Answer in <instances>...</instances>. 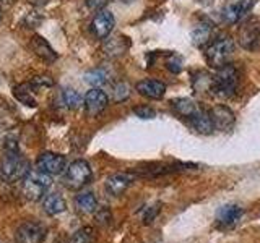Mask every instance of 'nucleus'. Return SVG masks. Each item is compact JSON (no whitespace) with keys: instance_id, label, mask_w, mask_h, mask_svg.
<instances>
[{"instance_id":"nucleus-22","label":"nucleus","mask_w":260,"mask_h":243,"mask_svg":"<svg viewBox=\"0 0 260 243\" xmlns=\"http://www.w3.org/2000/svg\"><path fill=\"white\" fill-rule=\"evenodd\" d=\"M31 83H23L13 88V96L18 99L21 104L28 105V107H36V97H35V91H32Z\"/></svg>"},{"instance_id":"nucleus-10","label":"nucleus","mask_w":260,"mask_h":243,"mask_svg":"<svg viewBox=\"0 0 260 243\" xmlns=\"http://www.w3.org/2000/svg\"><path fill=\"white\" fill-rule=\"evenodd\" d=\"M85 110L89 117H96L108 107L109 99H108V94L104 91H101L100 88H93L85 94Z\"/></svg>"},{"instance_id":"nucleus-35","label":"nucleus","mask_w":260,"mask_h":243,"mask_svg":"<svg viewBox=\"0 0 260 243\" xmlns=\"http://www.w3.org/2000/svg\"><path fill=\"white\" fill-rule=\"evenodd\" d=\"M0 2H7V4H12L13 0H0Z\"/></svg>"},{"instance_id":"nucleus-37","label":"nucleus","mask_w":260,"mask_h":243,"mask_svg":"<svg viewBox=\"0 0 260 243\" xmlns=\"http://www.w3.org/2000/svg\"><path fill=\"white\" fill-rule=\"evenodd\" d=\"M0 16H2V10H0Z\"/></svg>"},{"instance_id":"nucleus-13","label":"nucleus","mask_w":260,"mask_h":243,"mask_svg":"<svg viewBox=\"0 0 260 243\" xmlns=\"http://www.w3.org/2000/svg\"><path fill=\"white\" fill-rule=\"evenodd\" d=\"M239 43L246 51H257L260 47V26L255 21L246 23L239 29Z\"/></svg>"},{"instance_id":"nucleus-12","label":"nucleus","mask_w":260,"mask_h":243,"mask_svg":"<svg viewBox=\"0 0 260 243\" xmlns=\"http://www.w3.org/2000/svg\"><path fill=\"white\" fill-rule=\"evenodd\" d=\"M213 34H215V28L213 23L208 20H200L193 24V28L190 31V37L193 46L197 47H207L211 40H213Z\"/></svg>"},{"instance_id":"nucleus-17","label":"nucleus","mask_w":260,"mask_h":243,"mask_svg":"<svg viewBox=\"0 0 260 243\" xmlns=\"http://www.w3.org/2000/svg\"><path fill=\"white\" fill-rule=\"evenodd\" d=\"M134 182V177L130 174H114L106 180V191L112 196H120Z\"/></svg>"},{"instance_id":"nucleus-24","label":"nucleus","mask_w":260,"mask_h":243,"mask_svg":"<svg viewBox=\"0 0 260 243\" xmlns=\"http://www.w3.org/2000/svg\"><path fill=\"white\" fill-rule=\"evenodd\" d=\"M75 208H77L78 213H81V214H91V213H94L96 208H98L96 196H94L93 193H89V191L78 194V196L75 198Z\"/></svg>"},{"instance_id":"nucleus-11","label":"nucleus","mask_w":260,"mask_h":243,"mask_svg":"<svg viewBox=\"0 0 260 243\" xmlns=\"http://www.w3.org/2000/svg\"><path fill=\"white\" fill-rule=\"evenodd\" d=\"M210 113V118L213 122V128L215 130H219V132H230V130L234 127V122H236V117H234V112L226 107V105H215L213 109L208 110Z\"/></svg>"},{"instance_id":"nucleus-15","label":"nucleus","mask_w":260,"mask_h":243,"mask_svg":"<svg viewBox=\"0 0 260 243\" xmlns=\"http://www.w3.org/2000/svg\"><path fill=\"white\" fill-rule=\"evenodd\" d=\"M135 89L143 97H148V99H161V97L166 94L165 83H161L158 79H150V78L138 81Z\"/></svg>"},{"instance_id":"nucleus-18","label":"nucleus","mask_w":260,"mask_h":243,"mask_svg":"<svg viewBox=\"0 0 260 243\" xmlns=\"http://www.w3.org/2000/svg\"><path fill=\"white\" fill-rule=\"evenodd\" d=\"M242 216V208L238 205H226L221 206L216 213V221L223 225H234Z\"/></svg>"},{"instance_id":"nucleus-2","label":"nucleus","mask_w":260,"mask_h":243,"mask_svg":"<svg viewBox=\"0 0 260 243\" xmlns=\"http://www.w3.org/2000/svg\"><path fill=\"white\" fill-rule=\"evenodd\" d=\"M234 52V40L230 36L216 37L215 40L205 47V59L210 67L221 68L226 63H230V59Z\"/></svg>"},{"instance_id":"nucleus-14","label":"nucleus","mask_w":260,"mask_h":243,"mask_svg":"<svg viewBox=\"0 0 260 243\" xmlns=\"http://www.w3.org/2000/svg\"><path fill=\"white\" fill-rule=\"evenodd\" d=\"M29 49L32 52H35L36 57H39L41 60H44L47 63H52L57 60V52L51 47V44L47 43V40L43 37V36H32L31 40H29Z\"/></svg>"},{"instance_id":"nucleus-29","label":"nucleus","mask_w":260,"mask_h":243,"mask_svg":"<svg viewBox=\"0 0 260 243\" xmlns=\"http://www.w3.org/2000/svg\"><path fill=\"white\" fill-rule=\"evenodd\" d=\"M166 67H168L169 71L179 73L182 70V59L179 55H176V54H171L168 57V60H166Z\"/></svg>"},{"instance_id":"nucleus-31","label":"nucleus","mask_w":260,"mask_h":243,"mask_svg":"<svg viewBox=\"0 0 260 243\" xmlns=\"http://www.w3.org/2000/svg\"><path fill=\"white\" fill-rule=\"evenodd\" d=\"M134 113L137 117H140V118H153L154 115H156V112H154V109L148 107V105H140V107H135L134 109Z\"/></svg>"},{"instance_id":"nucleus-7","label":"nucleus","mask_w":260,"mask_h":243,"mask_svg":"<svg viewBox=\"0 0 260 243\" xmlns=\"http://www.w3.org/2000/svg\"><path fill=\"white\" fill-rule=\"evenodd\" d=\"M46 237V229L43 224L28 221L21 224L15 232L16 243H41Z\"/></svg>"},{"instance_id":"nucleus-21","label":"nucleus","mask_w":260,"mask_h":243,"mask_svg":"<svg viewBox=\"0 0 260 243\" xmlns=\"http://www.w3.org/2000/svg\"><path fill=\"white\" fill-rule=\"evenodd\" d=\"M173 107L179 115L185 118H190L193 113H197V110L200 109L199 104L193 99H190V97H179V99H174Z\"/></svg>"},{"instance_id":"nucleus-30","label":"nucleus","mask_w":260,"mask_h":243,"mask_svg":"<svg viewBox=\"0 0 260 243\" xmlns=\"http://www.w3.org/2000/svg\"><path fill=\"white\" fill-rule=\"evenodd\" d=\"M54 85V79L47 75H43V76H35L31 79V86L35 89H39V88H51Z\"/></svg>"},{"instance_id":"nucleus-1","label":"nucleus","mask_w":260,"mask_h":243,"mask_svg":"<svg viewBox=\"0 0 260 243\" xmlns=\"http://www.w3.org/2000/svg\"><path fill=\"white\" fill-rule=\"evenodd\" d=\"M29 162L23 159L18 151H7V156L0 162V178L8 183L23 180L29 174Z\"/></svg>"},{"instance_id":"nucleus-6","label":"nucleus","mask_w":260,"mask_h":243,"mask_svg":"<svg viewBox=\"0 0 260 243\" xmlns=\"http://www.w3.org/2000/svg\"><path fill=\"white\" fill-rule=\"evenodd\" d=\"M255 5V0H224L221 7V18L228 24L239 23Z\"/></svg>"},{"instance_id":"nucleus-32","label":"nucleus","mask_w":260,"mask_h":243,"mask_svg":"<svg viewBox=\"0 0 260 243\" xmlns=\"http://www.w3.org/2000/svg\"><path fill=\"white\" fill-rule=\"evenodd\" d=\"M41 21H43V16L38 15L36 12H31V13H28L26 16H24V20H23V23L26 24L28 28H36Z\"/></svg>"},{"instance_id":"nucleus-33","label":"nucleus","mask_w":260,"mask_h":243,"mask_svg":"<svg viewBox=\"0 0 260 243\" xmlns=\"http://www.w3.org/2000/svg\"><path fill=\"white\" fill-rule=\"evenodd\" d=\"M109 0H86V5L89 10H103L108 5Z\"/></svg>"},{"instance_id":"nucleus-23","label":"nucleus","mask_w":260,"mask_h":243,"mask_svg":"<svg viewBox=\"0 0 260 243\" xmlns=\"http://www.w3.org/2000/svg\"><path fill=\"white\" fill-rule=\"evenodd\" d=\"M215 76L208 75L207 71H197L192 78V86L197 93H213Z\"/></svg>"},{"instance_id":"nucleus-9","label":"nucleus","mask_w":260,"mask_h":243,"mask_svg":"<svg viewBox=\"0 0 260 243\" xmlns=\"http://www.w3.org/2000/svg\"><path fill=\"white\" fill-rule=\"evenodd\" d=\"M114 24H116V20H114V15L103 8V10H98V13L94 15V18L91 21V32L96 39H106L109 37V34L114 29Z\"/></svg>"},{"instance_id":"nucleus-25","label":"nucleus","mask_w":260,"mask_h":243,"mask_svg":"<svg viewBox=\"0 0 260 243\" xmlns=\"http://www.w3.org/2000/svg\"><path fill=\"white\" fill-rule=\"evenodd\" d=\"M85 81L93 88H100L108 83V73L101 68H94L85 73Z\"/></svg>"},{"instance_id":"nucleus-36","label":"nucleus","mask_w":260,"mask_h":243,"mask_svg":"<svg viewBox=\"0 0 260 243\" xmlns=\"http://www.w3.org/2000/svg\"><path fill=\"white\" fill-rule=\"evenodd\" d=\"M122 2H125V4H128V2H132V0H122Z\"/></svg>"},{"instance_id":"nucleus-26","label":"nucleus","mask_w":260,"mask_h":243,"mask_svg":"<svg viewBox=\"0 0 260 243\" xmlns=\"http://www.w3.org/2000/svg\"><path fill=\"white\" fill-rule=\"evenodd\" d=\"M62 101L65 104V107L69 109H78L81 105V96L78 94V91H75V89H63L62 93Z\"/></svg>"},{"instance_id":"nucleus-5","label":"nucleus","mask_w":260,"mask_h":243,"mask_svg":"<svg viewBox=\"0 0 260 243\" xmlns=\"http://www.w3.org/2000/svg\"><path fill=\"white\" fill-rule=\"evenodd\" d=\"M91 177H93V170L89 167V164L83 159H78V160H73L72 164H69V167L65 169L63 183L70 190H80L89 183Z\"/></svg>"},{"instance_id":"nucleus-28","label":"nucleus","mask_w":260,"mask_h":243,"mask_svg":"<svg viewBox=\"0 0 260 243\" xmlns=\"http://www.w3.org/2000/svg\"><path fill=\"white\" fill-rule=\"evenodd\" d=\"M112 94H114V101H117V102L125 101L130 96V86L127 83H124V81H120V83H117L116 86H114Z\"/></svg>"},{"instance_id":"nucleus-27","label":"nucleus","mask_w":260,"mask_h":243,"mask_svg":"<svg viewBox=\"0 0 260 243\" xmlns=\"http://www.w3.org/2000/svg\"><path fill=\"white\" fill-rule=\"evenodd\" d=\"M69 243H93V232L91 229H80L72 235Z\"/></svg>"},{"instance_id":"nucleus-8","label":"nucleus","mask_w":260,"mask_h":243,"mask_svg":"<svg viewBox=\"0 0 260 243\" xmlns=\"http://www.w3.org/2000/svg\"><path fill=\"white\" fill-rule=\"evenodd\" d=\"M36 166L39 170L49 175H59L67 169V159L62 154L55 152H43L36 160Z\"/></svg>"},{"instance_id":"nucleus-16","label":"nucleus","mask_w":260,"mask_h":243,"mask_svg":"<svg viewBox=\"0 0 260 243\" xmlns=\"http://www.w3.org/2000/svg\"><path fill=\"white\" fill-rule=\"evenodd\" d=\"M130 47V40L125 36L106 37L103 44V52L108 57H120L124 55Z\"/></svg>"},{"instance_id":"nucleus-34","label":"nucleus","mask_w":260,"mask_h":243,"mask_svg":"<svg viewBox=\"0 0 260 243\" xmlns=\"http://www.w3.org/2000/svg\"><path fill=\"white\" fill-rule=\"evenodd\" d=\"M28 2H29V4H32L35 7H44V5L49 2V0H28Z\"/></svg>"},{"instance_id":"nucleus-4","label":"nucleus","mask_w":260,"mask_h":243,"mask_svg":"<svg viewBox=\"0 0 260 243\" xmlns=\"http://www.w3.org/2000/svg\"><path fill=\"white\" fill-rule=\"evenodd\" d=\"M52 185V178L43 170H29V174L23 178V193L29 201H39L44 196L46 190Z\"/></svg>"},{"instance_id":"nucleus-3","label":"nucleus","mask_w":260,"mask_h":243,"mask_svg":"<svg viewBox=\"0 0 260 243\" xmlns=\"http://www.w3.org/2000/svg\"><path fill=\"white\" fill-rule=\"evenodd\" d=\"M239 86V71L231 63H226L224 67L216 70L213 81V96L219 97H233Z\"/></svg>"},{"instance_id":"nucleus-19","label":"nucleus","mask_w":260,"mask_h":243,"mask_svg":"<svg viewBox=\"0 0 260 243\" xmlns=\"http://www.w3.org/2000/svg\"><path fill=\"white\" fill-rule=\"evenodd\" d=\"M190 120V125L197 130L199 133H203V135H210L213 132V122L210 118V113L208 110H203V109H199L197 113H193V115L189 118Z\"/></svg>"},{"instance_id":"nucleus-20","label":"nucleus","mask_w":260,"mask_h":243,"mask_svg":"<svg viewBox=\"0 0 260 243\" xmlns=\"http://www.w3.org/2000/svg\"><path fill=\"white\" fill-rule=\"evenodd\" d=\"M43 209H44V213L49 216H57V214H60L67 209V202H65V199L62 198V194L51 193L44 198Z\"/></svg>"}]
</instances>
